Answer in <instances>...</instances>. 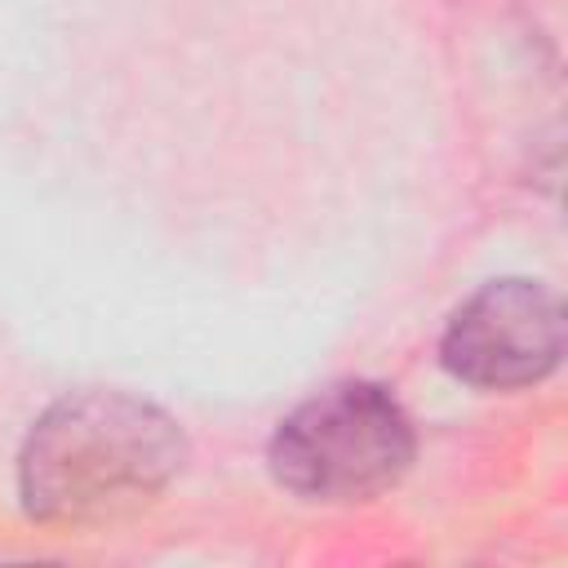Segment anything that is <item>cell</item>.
<instances>
[{
  "label": "cell",
  "instance_id": "cell-2",
  "mask_svg": "<svg viewBox=\"0 0 568 568\" xmlns=\"http://www.w3.org/2000/svg\"><path fill=\"white\" fill-rule=\"evenodd\" d=\"M271 475L306 501H364L413 462L408 413L373 382H337L271 435Z\"/></svg>",
  "mask_w": 568,
  "mask_h": 568
},
{
  "label": "cell",
  "instance_id": "cell-3",
  "mask_svg": "<svg viewBox=\"0 0 568 568\" xmlns=\"http://www.w3.org/2000/svg\"><path fill=\"white\" fill-rule=\"evenodd\" d=\"M564 355V311L532 280H493L470 293L439 342L444 368L479 390H519L555 373Z\"/></svg>",
  "mask_w": 568,
  "mask_h": 568
},
{
  "label": "cell",
  "instance_id": "cell-1",
  "mask_svg": "<svg viewBox=\"0 0 568 568\" xmlns=\"http://www.w3.org/2000/svg\"><path fill=\"white\" fill-rule=\"evenodd\" d=\"M182 466L186 435L164 408L124 390H80L36 417L18 493L49 528H93L151 506Z\"/></svg>",
  "mask_w": 568,
  "mask_h": 568
}]
</instances>
